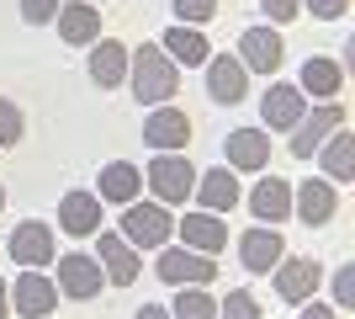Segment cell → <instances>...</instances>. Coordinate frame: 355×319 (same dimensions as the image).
Listing matches in <instances>:
<instances>
[{"label": "cell", "mask_w": 355, "mask_h": 319, "mask_svg": "<svg viewBox=\"0 0 355 319\" xmlns=\"http://www.w3.org/2000/svg\"><path fill=\"white\" fill-rule=\"evenodd\" d=\"M59 38L69 48H90L96 38H101V11L90 6V0H69V6H59Z\"/></svg>", "instance_id": "24"}, {"label": "cell", "mask_w": 355, "mask_h": 319, "mask_svg": "<svg viewBox=\"0 0 355 319\" xmlns=\"http://www.w3.org/2000/svg\"><path fill=\"white\" fill-rule=\"evenodd\" d=\"M297 11H302V0H260V16H270V27L297 22Z\"/></svg>", "instance_id": "34"}, {"label": "cell", "mask_w": 355, "mask_h": 319, "mask_svg": "<svg viewBox=\"0 0 355 319\" xmlns=\"http://www.w3.org/2000/svg\"><path fill=\"white\" fill-rule=\"evenodd\" d=\"M250 213L260 224H286V218H292V181L260 176V181L250 186Z\"/></svg>", "instance_id": "21"}, {"label": "cell", "mask_w": 355, "mask_h": 319, "mask_svg": "<svg viewBox=\"0 0 355 319\" xmlns=\"http://www.w3.org/2000/svg\"><path fill=\"white\" fill-rule=\"evenodd\" d=\"M154 277L170 282V288H207L212 277H218V261L202 256V250H186V245H159Z\"/></svg>", "instance_id": "4"}, {"label": "cell", "mask_w": 355, "mask_h": 319, "mask_svg": "<svg viewBox=\"0 0 355 319\" xmlns=\"http://www.w3.org/2000/svg\"><path fill=\"white\" fill-rule=\"evenodd\" d=\"M11 314V298H6V277H0V319Z\"/></svg>", "instance_id": "38"}, {"label": "cell", "mask_w": 355, "mask_h": 319, "mask_svg": "<svg viewBox=\"0 0 355 319\" xmlns=\"http://www.w3.org/2000/svg\"><path fill=\"white\" fill-rule=\"evenodd\" d=\"M297 91H302V96H313V101H334V96L345 91V69H340L334 59H324V54H313V59H302Z\"/></svg>", "instance_id": "25"}, {"label": "cell", "mask_w": 355, "mask_h": 319, "mask_svg": "<svg viewBox=\"0 0 355 319\" xmlns=\"http://www.w3.org/2000/svg\"><path fill=\"white\" fill-rule=\"evenodd\" d=\"M313 154L324 160V181H334V186L355 181V133H350V128H334Z\"/></svg>", "instance_id": "22"}, {"label": "cell", "mask_w": 355, "mask_h": 319, "mask_svg": "<svg viewBox=\"0 0 355 319\" xmlns=\"http://www.w3.org/2000/svg\"><path fill=\"white\" fill-rule=\"evenodd\" d=\"M282 256H286V240H282L276 224H260V229H244V234H239V261H244V272L270 277Z\"/></svg>", "instance_id": "11"}, {"label": "cell", "mask_w": 355, "mask_h": 319, "mask_svg": "<svg viewBox=\"0 0 355 319\" xmlns=\"http://www.w3.org/2000/svg\"><path fill=\"white\" fill-rule=\"evenodd\" d=\"M144 144H148V149H186V144H191V117H186L180 106H170V101L148 106Z\"/></svg>", "instance_id": "13"}, {"label": "cell", "mask_w": 355, "mask_h": 319, "mask_svg": "<svg viewBox=\"0 0 355 319\" xmlns=\"http://www.w3.org/2000/svg\"><path fill=\"white\" fill-rule=\"evenodd\" d=\"M191 197L202 202V213H234L239 208V176L228 165H212V170H196V186Z\"/></svg>", "instance_id": "17"}, {"label": "cell", "mask_w": 355, "mask_h": 319, "mask_svg": "<svg viewBox=\"0 0 355 319\" xmlns=\"http://www.w3.org/2000/svg\"><path fill=\"white\" fill-rule=\"evenodd\" d=\"M302 6H308L318 22H345V16H350V0H302Z\"/></svg>", "instance_id": "35"}, {"label": "cell", "mask_w": 355, "mask_h": 319, "mask_svg": "<svg viewBox=\"0 0 355 319\" xmlns=\"http://www.w3.org/2000/svg\"><path fill=\"white\" fill-rule=\"evenodd\" d=\"M85 69H90V80H96L101 91L122 85V80H128V43H117V38H96V43H90Z\"/></svg>", "instance_id": "23"}, {"label": "cell", "mask_w": 355, "mask_h": 319, "mask_svg": "<svg viewBox=\"0 0 355 319\" xmlns=\"http://www.w3.org/2000/svg\"><path fill=\"white\" fill-rule=\"evenodd\" d=\"M6 298L16 304L21 319H48L59 309V288H53V277H48L43 266H27V272L16 277V288H6Z\"/></svg>", "instance_id": "5"}, {"label": "cell", "mask_w": 355, "mask_h": 319, "mask_svg": "<svg viewBox=\"0 0 355 319\" xmlns=\"http://www.w3.org/2000/svg\"><path fill=\"white\" fill-rule=\"evenodd\" d=\"M59 229H64V234H74V240L96 234V229H101V197L85 192V186L64 192V197H59Z\"/></svg>", "instance_id": "20"}, {"label": "cell", "mask_w": 355, "mask_h": 319, "mask_svg": "<svg viewBox=\"0 0 355 319\" xmlns=\"http://www.w3.org/2000/svg\"><path fill=\"white\" fill-rule=\"evenodd\" d=\"M21 138H27V117H21V106L0 96V149H16Z\"/></svg>", "instance_id": "29"}, {"label": "cell", "mask_w": 355, "mask_h": 319, "mask_svg": "<svg viewBox=\"0 0 355 319\" xmlns=\"http://www.w3.org/2000/svg\"><path fill=\"white\" fill-rule=\"evenodd\" d=\"M144 186L154 192V202H186L196 186V165L186 160V149H154V160H148L144 170Z\"/></svg>", "instance_id": "2"}, {"label": "cell", "mask_w": 355, "mask_h": 319, "mask_svg": "<svg viewBox=\"0 0 355 319\" xmlns=\"http://www.w3.org/2000/svg\"><path fill=\"white\" fill-rule=\"evenodd\" d=\"M6 250H11L16 266H53V256H59V240H53V229H48L43 218H21V224L11 229Z\"/></svg>", "instance_id": "7"}, {"label": "cell", "mask_w": 355, "mask_h": 319, "mask_svg": "<svg viewBox=\"0 0 355 319\" xmlns=\"http://www.w3.org/2000/svg\"><path fill=\"white\" fill-rule=\"evenodd\" d=\"M96 197L101 202H117V208H128V202L144 192V170L133 165V160H112V165H101V176H96Z\"/></svg>", "instance_id": "26"}, {"label": "cell", "mask_w": 355, "mask_h": 319, "mask_svg": "<svg viewBox=\"0 0 355 319\" xmlns=\"http://www.w3.org/2000/svg\"><path fill=\"white\" fill-rule=\"evenodd\" d=\"M0 208H6V186H0Z\"/></svg>", "instance_id": "39"}, {"label": "cell", "mask_w": 355, "mask_h": 319, "mask_svg": "<svg viewBox=\"0 0 355 319\" xmlns=\"http://www.w3.org/2000/svg\"><path fill=\"white\" fill-rule=\"evenodd\" d=\"M340 213V186L313 176V181H292V218H302L308 229H324Z\"/></svg>", "instance_id": "6"}, {"label": "cell", "mask_w": 355, "mask_h": 319, "mask_svg": "<svg viewBox=\"0 0 355 319\" xmlns=\"http://www.w3.org/2000/svg\"><path fill=\"white\" fill-rule=\"evenodd\" d=\"M270 277H276V293H282V304H308V298H318L324 266H318L313 256H282Z\"/></svg>", "instance_id": "8"}, {"label": "cell", "mask_w": 355, "mask_h": 319, "mask_svg": "<svg viewBox=\"0 0 355 319\" xmlns=\"http://www.w3.org/2000/svg\"><path fill=\"white\" fill-rule=\"evenodd\" d=\"M159 48H164V54H170L175 64H186V69H196V64H207V59H212L207 32H202V27H186V22H175V27L164 32Z\"/></svg>", "instance_id": "27"}, {"label": "cell", "mask_w": 355, "mask_h": 319, "mask_svg": "<svg viewBox=\"0 0 355 319\" xmlns=\"http://www.w3.org/2000/svg\"><path fill=\"white\" fill-rule=\"evenodd\" d=\"M334 309H340V314L355 309V266H340V272H334Z\"/></svg>", "instance_id": "33"}, {"label": "cell", "mask_w": 355, "mask_h": 319, "mask_svg": "<svg viewBox=\"0 0 355 319\" xmlns=\"http://www.w3.org/2000/svg\"><path fill=\"white\" fill-rule=\"evenodd\" d=\"M286 59V43L276 27H250L244 38H239V64L244 69H254V75H276Z\"/></svg>", "instance_id": "16"}, {"label": "cell", "mask_w": 355, "mask_h": 319, "mask_svg": "<svg viewBox=\"0 0 355 319\" xmlns=\"http://www.w3.org/2000/svg\"><path fill=\"white\" fill-rule=\"evenodd\" d=\"M308 112V96L286 85V80H270L266 96H260V117H266V133H292L297 117Z\"/></svg>", "instance_id": "12"}, {"label": "cell", "mask_w": 355, "mask_h": 319, "mask_svg": "<svg viewBox=\"0 0 355 319\" xmlns=\"http://www.w3.org/2000/svg\"><path fill=\"white\" fill-rule=\"evenodd\" d=\"M334 128H345V106L340 101H324V106H313V112H302L297 117V128H292V144L286 149L297 154V160H313V149L324 144Z\"/></svg>", "instance_id": "9"}, {"label": "cell", "mask_w": 355, "mask_h": 319, "mask_svg": "<svg viewBox=\"0 0 355 319\" xmlns=\"http://www.w3.org/2000/svg\"><path fill=\"white\" fill-rule=\"evenodd\" d=\"M175 234H180V245L186 250H202V256H218L223 245H228V224H223V213H186L175 224Z\"/></svg>", "instance_id": "18"}, {"label": "cell", "mask_w": 355, "mask_h": 319, "mask_svg": "<svg viewBox=\"0 0 355 319\" xmlns=\"http://www.w3.org/2000/svg\"><path fill=\"white\" fill-rule=\"evenodd\" d=\"M59 6L64 0H21V22H27V27H48V22L59 16Z\"/></svg>", "instance_id": "32"}, {"label": "cell", "mask_w": 355, "mask_h": 319, "mask_svg": "<svg viewBox=\"0 0 355 319\" xmlns=\"http://www.w3.org/2000/svg\"><path fill=\"white\" fill-rule=\"evenodd\" d=\"M96 234H101V250H96V261H101L106 282H112V288H133V282H138V272H144L138 250H133L128 240H122L117 229H96Z\"/></svg>", "instance_id": "14"}, {"label": "cell", "mask_w": 355, "mask_h": 319, "mask_svg": "<svg viewBox=\"0 0 355 319\" xmlns=\"http://www.w3.org/2000/svg\"><path fill=\"white\" fill-rule=\"evenodd\" d=\"M223 149H228V170H260L270 165V133L266 128H234V133L223 138Z\"/></svg>", "instance_id": "19"}, {"label": "cell", "mask_w": 355, "mask_h": 319, "mask_svg": "<svg viewBox=\"0 0 355 319\" xmlns=\"http://www.w3.org/2000/svg\"><path fill=\"white\" fill-rule=\"evenodd\" d=\"M128 85L144 106H159V101H175L180 91V64L164 54L159 43H144V48H128Z\"/></svg>", "instance_id": "1"}, {"label": "cell", "mask_w": 355, "mask_h": 319, "mask_svg": "<svg viewBox=\"0 0 355 319\" xmlns=\"http://www.w3.org/2000/svg\"><path fill=\"white\" fill-rule=\"evenodd\" d=\"M175 16L186 27H207L212 16H218V0H175Z\"/></svg>", "instance_id": "31"}, {"label": "cell", "mask_w": 355, "mask_h": 319, "mask_svg": "<svg viewBox=\"0 0 355 319\" xmlns=\"http://www.w3.org/2000/svg\"><path fill=\"white\" fill-rule=\"evenodd\" d=\"M297 309H302L297 319H340V309H334V304H318V298H308V304H297Z\"/></svg>", "instance_id": "36"}, {"label": "cell", "mask_w": 355, "mask_h": 319, "mask_svg": "<svg viewBox=\"0 0 355 319\" xmlns=\"http://www.w3.org/2000/svg\"><path fill=\"white\" fill-rule=\"evenodd\" d=\"M53 261H59V282H53V288H59L64 298L85 304V298H96V293H101L106 272H101V261H96V256H80V250H69V256H53Z\"/></svg>", "instance_id": "10"}, {"label": "cell", "mask_w": 355, "mask_h": 319, "mask_svg": "<svg viewBox=\"0 0 355 319\" xmlns=\"http://www.w3.org/2000/svg\"><path fill=\"white\" fill-rule=\"evenodd\" d=\"M207 96L218 106H239L250 96V69L239 64V54H212L207 59Z\"/></svg>", "instance_id": "15"}, {"label": "cell", "mask_w": 355, "mask_h": 319, "mask_svg": "<svg viewBox=\"0 0 355 319\" xmlns=\"http://www.w3.org/2000/svg\"><path fill=\"white\" fill-rule=\"evenodd\" d=\"M117 234L133 250H159V245H170L175 240V218H170V208L164 202H128L122 208V224H117Z\"/></svg>", "instance_id": "3"}, {"label": "cell", "mask_w": 355, "mask_h": 319, "mask_svg": "<svg viewBox=\"0 0 355 319\" xmlns=\"http://www.w3.org/2000/svg\"><path fill=\"white\" fill-rule=\"evenodd\" d=\"M133 319H170V309H159V304H144V309H133Z\"/></svg>", "instance_id": "37"}, {"label": "cell", "mask_w": 355, "mask_h": 319, "mask_svg": "<svg viewBox=\"0 0 355 319\" xmlns=\"http://www.w3.org/2000/svg\"><path fill=\"white\" fill-rule=\"evenodd\" d=\"M218 319H260V298H254L250 288H234L218 304Z\"/></svg>", "instance_id": "30"}, {"label": "cell", "mask_w": 355, "mask_h": 319, "mask_svg": "<svg viewBox=\"0 0 355 319\" xmlns=\"http://www.w3.org/2000/svg\"><path fill=\"white\" fill-rule=\"evenodd\" d=\"M170 319H218V304H212L207 288H175V309Z\"/></svg>", "instance_id": "28"}]
</instances>
